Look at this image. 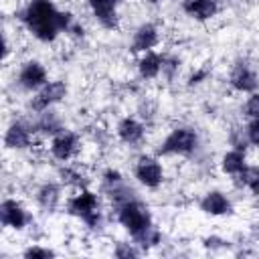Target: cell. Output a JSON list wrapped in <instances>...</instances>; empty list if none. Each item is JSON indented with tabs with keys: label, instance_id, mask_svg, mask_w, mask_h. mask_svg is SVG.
Segmentation results:
<instances>
[{
	"label": "cell",
	"instance_id": "1",
	"mask_svg": "<svg viewBox=\"0 0 259 259\" xmlns=\"http://www.w3.org/2000/svg\"><path fill=\"white\" fill-rule=\"evenodd\" d=\"M59 14L61 8H57L53 0H30L20 12V20L36 40L49 45L61 34Z\"/></svg>",
	"mask_w": 259,
	"mask_h": 259
},
{
	"label": "cell",
	"instance_id": "3",
	"mask_svg": "<svg viewBox=\"0 0 259 259\" xmlns=\"http://www.w3.org/2000/svg\"><path fill=\"white\" fill-rule=\"evenodd\" d=\"M198 144L200 138L194 127L178 125L162 140L158 148V156H190L192 152H196Z\"/></svg>",
	"mask_w": 259,
	"mask_h": 259
},
{
	"label": "cell",
	"instance_id": "18",
	"mask_svg": "<svg viewBox=\"0 0 259 259\" xmlns=\"http://www.w3.org/2000/svg\"><path fill=\"white\" fill-rule=\"evenodd\" d=\"M36 204L45 212H55L61 204V188L55 182H45L36 190Z\"/></svg>",
	"mask_w": 259,
	"mask_h": 259
},
{
	"label": "cell",
	"instance_id": "9",
	"mask_svg": "<svg viewBox=\"0 0 259 259\" xmlns=\"http://www.w3.org/2000/svg\"><path fill=\"white\" fill-rule=\"evenodd\" d=\"M47 83H49V73H47V67L40 61H26V63H22V67L18 71V85L24 91L34 93V91H38Z\"/></svg>",
	"mask_w": 259,
	"mask_h": 259
},
{
	"label": "cell",
	"instance_id": "16",
	"mask_svg": "<svg viewBox=\"0 0 259 259\" xmlns=\"http://www.w3.org/2000/svg\"><path fill=\"white\" fill-rule=\"evenodd\" d=\"M182 12L192 20L206 22L219 14L217 0H182Z\"/></svg>",
	"mask_w": 259,
	"mask_h": 259
},
{
	"label": "cell",
	"instance_id": "10",
	"mask_svg": "<svg viewBox=\"0 0 259 259\" xmlns=\"http://www.w3.org/2000/svg\"><path fill=\"white\" fill-rule=\"evenodd\" d=\"M119 2L121 0H87V6L99 26L105 30H115L119 26Z\"/></svg>",
	"mask_w": 259,
	"mask_h": 259
},
{
	"label": "cell",
	"instance_id": "15",
	"mask_svg": "<svg viewBox=\"0 0 259 259\" xmlns=\"http://www.w3.org/2000/svg\"><path fill=\"white\" fill-rule=\"evenodd\" d=\"M115 134L119 138V142L127 144V146H138L144 142L146 138V125L142 121H138L136 117H121L117 121V127H115Z\"/></svg>",
	"mask_w": 259,
	"mask_h": 259
},
{
	"label": "cell",
	"instance_id": "17",
	"mask_svg": "<svg viewBox=\"0 0 259 259\" xmlns=\"http://www.w3.org/2000/svg\"><path fill=\"white\" fill-rule=\"evenodd\" d=\"M162 67H164V55L156 53V51H146L142 53L140 61H138V73L142 79L150 81V79H156L160 73H162Z\"/></svg>",
	"mask_w": 259,
	"mask_h": 259
},
{
	"label": "cell",
	"instance_id": "20",
	"mask_svg": "<svg viewBox=\"0 0 259 259\" xmlns=\"http://www.w3.org/2000/svg\"><path fill=\"white\" fill-rule=\"evenodd\" d=\"M32 127H34V132H40L42 136H51V138H53L55 134H59L61 130H65V127H63V121H61V117H59V113L53 111V109L40 111L38 117H36V121L32 123Z\"/></svg>",
	"mask_w": 259,
	"mask_h": 259
},
{
	"label": "cell",
	"instance_id": "4",
	"mask_svg": "<svg viewBox=\"0 0 259 259\" xmlns=\"http://www.w3.org/2000/svg\"><path fill=\"white\" fill-rule=\"evenodd\" d=\"M69 93V87L65 81L61 79H55V81H49L47 85H42L38 91H34L32 99H30V109L34 113H40L45 109H51L53 105L61 103Z\"/></svg>",
	"mask_w": 259,
	"mask_h": 259
},
{
	"label": "cell",
	"instance_id": "24",
	"mask_svg": "<svg viewBox=\"0 0 259 259\" xmlns=\"http://www.w3.org/2000/svg\"><path fill=\"white\" fill-rule=\"evenodd\" d=\"M142 253V249L136 243H117L113 249V255L119 259H130V257H138Z\"/></svg>",
	"mask_w": 259,
	"mask_h": 259
},
{
	"label": "cell",
	"instance_id": "11",
	"mask_svg": "<svg viewBox=\"0 0 259 259\" xmlns=\"http://www.w3.org/2000/svg\"><path fill=\"white\" fill-rule=\"evenodd\" d=\"M32 136H34L32 123L14 119L4 132V146L6 150H26L32 146Z\"/></svg>",
	"mask_w": 259,
	"mask_h": 259
},
{
	"label": "cell",
	"instance_id": "5",
	"mask_svg": "<svg viewBox=\"0 0 259 259\" xmlns=\"http://www.w3.org/2000/svg\"><path fill=\"white\" fill-rule=\"evenodd\" d=\"M134 176L136 180L146 188H158L164 182V168L156 156H140L134 164Z\"/></svg>",
	"mask_w": 259,
	"mask_h": 259
},
{
	"label": "cell",
	"instance_id": "6",
	"mask_svg": "<svg viewBox=\"0 0 259 259\" xmlns=\"http://www.w3.org/2000/svg\"><path fill=\"white\" fill-rule=\"evenodd\" d=\"M79 148H81L79 136L73 130H67V127L61 130L59 134H55L51 138V146H49L51 156L55 160H59V162H69L79 152Z\"/></svg>",
	"mask_w": 259,
	"mask_h": 259
},
{
	"label": "cell",
	"instance_id": "2",
	"mask_svg": "<svg viewBox=\"0 0 259 259\" xmlns=\"http://www.w3.org/2000/svg\"><path fill=\"white\" fill-rule=\"evenodd\" d=\"M113 208H115L117 223L132 235V239H138L140 235H144L154 225L150 208L138 196L127 198L125 202H121V204H117Z\"/></svg>",
	"mask_w": 259,
	"mask_h": 259
},
{
	"label": "cell",
	"instance_id": "19",
	"mask_svg": "<svg viewBox=\"0 0 259 259\" xmlns=\"http://www.w3.org/2000/svg\"><path fill=\"white\" fill-rule=\"evenodd\" d=\"M245 166H247V154H245V150L231 148V150H227L221 156V170H223V174L237 176L239 172L245 170Z\"/></svg>",
	"mask_w": 259,
	"mask_h": 259
},
{
	"label": "cell",
	"instance_id": "27",
	"mask_svg": "<svg viewBox=\"0 0 259 259\" xmlns=\"http://www.w3.org/2000/svg\"><path fill=\"white\" fill-rule=\"evenodd\" d=\"M245 136H247V142L255 148H259V115L249 119V123L245 125Z\"/></svg>",
	"mask_w": 259,
	"mask_h": 259
},
{
	"label": "cell",
	"instance_id": "7",
	"mask_svg": "<svg viewBox=\"0 0 259 259\" xmlns=\"http://www.w3.org/2000/svg\"><path fill=\"white\" fill-rule=\"evenodd\" d=\"M0 223L6 229L22 231L30 223V214L22 206L20 200H16V198H4L0 202Z\"/></svg>",
	"mask_w": 259,
	"mask_h": 259
},
{
	"label": "cell",
	"instance_id": "30",
	"mask_svg": "<svg viewBox=\"0 0 259 259\" xmlns=\"http://www.w3.org/2000/svg\"><path fill=\"white\" fill-rule=\"evenodd\" d=\"M150 4H160V2H164V0H148Z\"/></svg>",
	"mask_w": 259,
	"mask_h": 259
},
{
	"label": "cell",
	"instance_id": "23",
	"mask_svg": "<svg viewBox=\"0 0 259 259\" xmlns=\"http://www.w3.org/2000/svg\"><path fill=\"white\" fill-rule=\"evenodd\" d=\"M59 176H61V182H63V184H73V186H77V188H85V182L81 180L83 176H81L77 170L69 168V166L61 168V170H59Z\"/></svg>",
	"mask_w": 259,
	"mask_h": 259
},
{
	"label": "cell",
	"instance_id": "22",
	"mask_svg": "<svg viewBox=\"0 0 259 259\" xmlns=\"http://www.w3.org/2000/svg\"><path fill=\"white\" fill-rule=\"evenodd\" d=\"M123 182H125L123 180V174L119 170H115V168H107L103 172V176H101V186H103L105 192L111 190V188H115V186H119V184H123Z\"/></svg>",
	"mask_w": 259,
	"mask_h": 259
},
{
	"label": "cell",
	"instance_id": "8",
	"mask_svg": "<svg viewBox=\"0 0 259 259\" xmlns=\"http://www.w3.org/2000/svg\"><path fill=\"white\" fill-rule=\"evenodd\" d=\"M99 210V198L93 190L89 188H79L77 194H73L69 200H67V212L71 217H77L79 221H85L89 219L93 212Z\"/></svg>",
	"mask_w": 259,
	"mask_h": 259
},
{
	"label": "cell",
	"instance_id": "26",
	"mask_svg": "<svg viewBox=\"0 0 259 259\" xmlns=\"http://www.w3.org/2000/svg\"><path fill=\"white\" fill-rule=\"evenodd\" d=\"M26 259H47V257H55L57 253L53 251V249H49V247H40V245H32V247H28V249H24V253H22Z\"/></svg>",
	"mask_w": 259,
	"mask_h": 259
},
{
	"label": "cell",
	"instance_id": "12",
	"mask_svg": "<svg viewBox=\"0 0 259 259\" xmlns=\"http://www.w3.org/2000/svg\"><path fill=\"white\" fill-rule=\"evenodd\" d=\"M229 83L239 93H253L259 89V75L247 63H237L229 73Z\"/></svg>",
	"mask_w": 259,
	"mask_h": 259
},
{
	"label": "cell",
	"instance_id": "13",
	"mask_svg": "<svg viewBox=\"0 0 259 259\" xmlns=\"http://www.w3.org/2000/svg\"><path fill=\"white\" fill-rule=\"evenodd\" d=\"M160 42V30L154 22H142L134 34H132V42H130V51L132 53H146V51H152L156 45Z\"/></svg>",
	"mask_w": 259,
	"mask_h": 259
},
{
	"label": "cell",
	"instance_id": "25",
	"mask_svg": "<svg viewBox=\"0 0 259 259\" xmlns=\"http://www.w3.org/2000/svg\"><path fill=\"white\" fill-rule=\"evenodd\" d=\"M243 115H245L247 119H253V117L259 115V91L249 93L247 101L243 103Z\"/></svg>",
	"mask_w": 259,
	"mask_h": 259
},
{
	"label": "cell",
	"instance_id": "29",
	"mask_svg": "<svg viewBox=\"0 0 259 259\" xmlns=\"http://www.w3.org/2000/svg\"><path fill=\"white\" fill-rule=\"evenodd\" d=\"M67 34H71L73 38H83V36H85V26H83L81 22H77V20H75Z\"/></svg>",
	"mask_w": 259,
	"mask_h": 259
},
{
	"label": "cell",
	"instance_id": "28",
	"mask_svg": "<svg viewBox=\"0 0 259 259\" xmlns=\"http://www.w3.org/2000/svg\"><path fill=\"white\" fill-rule=\"evenodd\" d=\"M208 77V71L206 69H196L190 77H188V87H194V85H200L204 79Z\"/></svg>",
	"mask_w": 259,
	"mask_h": 259
},
{
	"label": "cell",
	"instance_id": "14",
	"mask_svg": "<svg viewBox=\"0 0 259 259\" xmlns=\"http://www.w3.org/2000/svg\"><path fill=\"white\" fill-rule=\"evenodd\" d=\"M200 210L210 217H227L233 212V202L231 198L221 192V190H208L200 198Z\"/></svg>",
	"mask_w": 259,
	"mask_h": 259
},
{
	"label": "cell",
	"instance_id": "21",
	"mask_svg": "<svg viewBox=\"0 0 259 259\" xmlns=\"http://www.w3.org/2000/svg\"><path fill=\"white\" fill-rule=\"evenodd\" d=\"M233 182L239 188H249L255 198H259V166H245L243 172L233 176Z\"/></svg>",
	"mask_w": 259,
	"mask_h": 259
}]
</instances>
